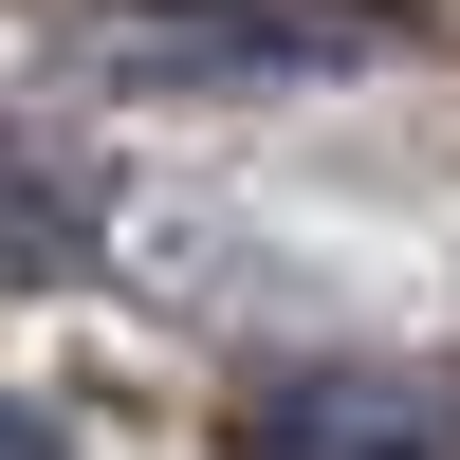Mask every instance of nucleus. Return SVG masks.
I'll list each match as a JSON object with an SVG mask.
<instances>
[{
  "label": "nucleus",
  "mask_w": 460,
  "mask_h": 460,
  "mask_svg": "<svg viewBox=\"0 0 460 460\" xmlns=\"http://www.w3.org/2000/svg\"><path fill=\"white\" fill-rule=\"evenodd\" d=\"M0 460H74V424H56V405H19V387H0Z\"/></svg>",
  "instance_id": "obj_4"
},
{
  "label": "nucleus",
  "mask_w": 460,
  "mask_h": 460,
  "mask_svg": "<svg viewBox=\"0 0 460 460\" xmlns=\"http://www.w3.org/2000/svg\"><path fill=\"white\" fill-rule=\"evenodd\" d=\"M74 258H93V147L37 129V111L0 93V295H19V277H74Z\"/></svg>",
  "instance_id": "obj_3"
},
{
  "label": "nucleus",
  "mask_w": 460,
  "mask_h": 460,
  "mask_svg": "<svg viewBox=\"0 0 460 460\" xmlns=\"http://www.w3.org/2000/svg\"><path fill=\"white\" fill-rule=\"evenodd\" d=\"M350 56H387L368 0H93L74 19V74L111 93H314Z\"/></svg>",
  "instance_id": "obj_1"
},
{
  "label": "nucleus",
  "mask_w": 460,
  "mask_h": 460,
  "mask_svg": "<svg viewBox=\"0 0 460 460\" xmlns=\"http://www.w3.org/2000/svg\"><path fill=\"white\" fill-rule=\"evenodd\" d=\"M258 460H460V387L424 368H277V387L240 405Z\"/></svg>",
  "instance_id": "obj_2"
}]
</instances>
